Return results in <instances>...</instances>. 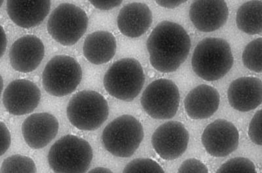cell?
Segmentation results:
<instances>
[{
    "label": "cell",
    "mask_w": 262,
    "mask_h": 173,
    "mask_svg": "<svg viewBox=\"0 0 262 173\" xmlns=\"http://www.w3.org/2000/svg\"><path fill=\"white\" fill-rule=\"evenodd\" d=\"M201 141L210 156L223 158L237 149L239 133L232 123L219 119L205 128Z\"/></svg>",
    "instance_id": "11"
},
{
    "label": "cell",
    "mask_w": 262,
    "mask_h": 173,
    "mask_svg": "<svg viewBox=\"0 0 262 173\" xmlns=\"http://www.w3.org/2000/svg\"><path fill=\"white\" fill-rule=\"evenodd\" d=\"M88 173H114L112 170L104 167H97L91 170Z\"/></svg>",
    "instance_id": "32"
},
{
    "label": "cell",
    "mask_w": 262,
    "mask_h": 173,
    "mask_svg": "<svg viewBox=\"0 0 262 173\" xmlns=\"http://www.w3.org/2000/svg\"><path fill=\"white\" fill-rule=\"evenodd\" d=\"M188 130L179 121H168L155 131L151 137L152 146L160 158L174 160L182 156L188 148Z\"/></svg>",
    "instance_id": "10"
},
{
    "label": "cell",
    "mask_w": 262,
    "mask_h": 173,
    "mask_svg": "<svg viewBox=\"0 0 262 173\" xmlns=\"http://www.w3.org/2000/svg\"><path fill=\"white\" fill-rule=\"evenodd\" d=\"M116 37L107 31H97L89 34L84 41V57L93 64L100 65L111 61L116 55Z\"/></svg>",
    "instance_id": "20"
},
{
    "label": "cell",
    "mask_w": 262,
    "mask_h": 173,
    "mask_svg": "<svg viewBox=\"0 0 262 173\" xmlns=\"http://www.w3.org/2000/svg\"><path fill=\"white\" fill-rule=\"evenodd\" d=\"M4 4V1H0V8H1L2 4Z\"/></svg>",
    "instance_id": "34"
},
{
    "label": "cell",
    "mask_w": 262,
    "mask_h": 173,
    "mask_svg": "<svg viewBox=\"0 0 262 173\" xmlns=\"http://www.w3.org/2000/svg\"><path fill=\"white\" fill-rule=\"evenodd\" d=\"M7 44H8V39H7L6 32L3 27L0 25V58L3 57L6 52Z\"/></svg>",
    "instance_id": "30"
},
{
    "label": "cell",
    "mask_w": 262,
    "mask_h": 173,
    "mask_svg": "<svg viewBox=\"0 0 262 173\" xmlns=\"http://www.w3.org/2000/svg\"><path fill=\"white\" fill-rule=\"evenodd\" d=\"M185 2H186V1H163V0L156 1V3L159 5V6L167 9L176 8L177 7L180 6V5L184 4Z\"/></svg>",
    "instance_id": "31"
},
{
    "label": "cell",
    "mask_w": 262,
    "mask_h": 173,
    "mask_svg": "<svg viewBox=\"0 0 262 173\" xmlns=\"http://www.w3.org/2000/svg\"><path fill=\"white\" fill-rule=\"evenodd\" d=\"M3 88H4V80H3V78H2L1 75H0V97H1L2 91H3Z\"/></svg>",
    "instance_id": "33"
},
{
    "label": "cell",
    "mask_w": 262,
    "mask_h": 173,
    "mask_svg": "<svg viewBox=\"0 0 262 173\" xmlns=\"http://www.w3.org/2000/svg\"><path fill=\"white\" fill-rule=\"evenodd\" d=\"M141 123L130 115L115 119L104 128L102 142L104 148L112 155L127 158L139 148L144 139Z\"/></svg>",
    "instance_id": "6"
},
{
    "label": "cell",
    "mask_w": 262,
    "mask_h": 173,
    "mask_svg": "<svg viewBox=\"0 0 262 173\" xmlns=\"http://www.w3.org/2000/svg\"><path fill=\"white\" fill-rule=\"evenodd\" d=\"M249 137L251 141L255 144L261 146V111L259 110L254 114L251 121H250L249 132Z\"/></svg>",
    "instance_id": "26"
},
{
    "label": "cell",
    "mask_w": 262,
    "mask_h": 173,
    "mask_svg": "<svg viewBox=\"0 0 262 173\" xmlns=\"http://www.w3.org/2000/svg\"><path fill=\"white\" fill-rule=\"evenodd\" d=\"M234 58L229 44L219 37H207L196 46L191 65L193 72L207 81L219 80L228 73Z\"/></svg>",
    "instance_id": "2"
},
{
    "label": "cell",
    "mask_w": 262,
    "mask_h": 173,
    "mask_svg": "<svg viewBox=\"0 0 262 173\" xmlns=\"http://www.w3.org/2000/svg\"><path fill=\"white\" fill-rule=\"evenodd\" d=\"M95 8L102 11H108L120 6L122 1H90Z\"/></svg>",
    "instance_id": "29"
},
{
    "label": "cell",
    "mask_w": 262,
    "mask_h": 173,
    "mask_svg": "<svg viewBox=\"0 0 262 173\" xmlns=\"http://www.w3.org/2000/svg\"><path fill=\"white\" fill-rule=\"evenodd\" d=\"M45 55V47L34 35H26L13 44L9 51V61L16 71L29 73L41 64Z\"/></svg>",
    "instance_id": "13"
},
{
    "label": "cell",
    "mask_w": 262,
    "mask_h": 173,
    "mask_svg": "<svg viewBox=\"0 0 262 173\" xmlns=\"http://www.w3.org/2000/svg\"><path fill=\"white\" fill-rule=\"evenodd\" d=\"M146 45L152 67L162 73H170L186 61L191 39L182 26L165 20L156 26Z\"/></svg>",
    "instance_id": "1"
},
{
    "label": "cell",
    "mask_w": 262,
    "mask_h": 173,
    "mask_svg": "<svg viewBox=\"0 0 262 173\" xmlns=\"http://www.w3.org/2000/svg\"><path fill=\"white\" fill-rule=\"evenodd\" d=\"M89 18L85 11L72 4H62L54 9L47 29L54 40L64 46L76 44L88 29Z\"/></svg>",
    "instance_id": "7"
},
{
    "label": "cell",
    "mask_w": 262,
    "mask_h": 173,
    "mask_svg": "<svg viewBox=\"0 0 262 173\" xmlns=\"http://www.w3.org/2000/svg\"><path fill=\"white\" fill-rule=\"evenodd\" d=\"M262 53L261 37L250 42L243 53V62L247 69L261 73Z\"/></svg>",
    "instance_id": "23"
},
{
    "label": "cell",
    "mask_w": 262,
    "mask_h": 173,
    "mask_svg": "<svg viewBox=\"0 0 262 173\" xmlns=\"http://www.w3.org/2000/svg\"><path fill=\"white\" fill-rule=\"evenodd\" d=\"M123 173H165L156 161L149 158L135 159L124 168Z\"/></svg>",
    "instance_id": "25"
},
{
    "label": "cell",
    "mask_w": 262,
    "mask_h": 173,
    "mask_svg": "<svg viewBox=\"0 0 262 173\" xmlns=\"http://www.w3.org/2000/svg\"><path fill=\"white\" fill-rule=\"evenodd\" d=\"M67 114L70 122L75 127L91 132L101 127L108 118V103L97 91H79L70 100Z\"/></svg>",
    "instance_id": "5"
},
{
    "label": "cell",
    "mask_w": 262,
    "mask_h": 173,
    "mask_svg": "<svg viewBox=\"0 0 262 173\" xmlns=\"http://www.w3.org/2000/svg\"><path fill=\"white\" fill-rule=\"evenodd\" d=\"M51 2L39 1L7 2V12L15 25L24 29H30L41 25L48 15Z\"/></svg>",
    "instance_id": "19"
},
{
    "label": "cell",
    "mask_w": 262,
    "mask_h": 173,
    "mask_svg": "<svg viewBox=\"0 0 262 173\" xmlns=\"http://www.w3.org/2000/svg\"><path fill=\"white\" fill-rule=\"evenodd\" d=\"M216 173H258L252 161L237 157L226 161L217 170Z\"/></svg>",
    "instance_id": "24"
},
{
    "label": "cell",
    "mask_w": 262,
    "mask_h": 173,
    "mask_svg": "<svg viewBox=\"0 0 262 173\" xmlns=\"http://www.w3.org/2000/svg\"><path fill=\"white\" fill-rule=\"evenodd\" d=\"M0 173H37L36 163L29 157L16 154L2 163Z\"/></svg>",
    "instance_id": "22"
},
{
    "label": "cell",
    "mask_w": 262,
    "mask_h": 173,
    "mask_svg": "<svg viewBox=\"0 0 262 173\" xmlns=\"http://www.w3.org/2000/svg\"><path fill=\"white\" fill-rule=\"evenodd\" d=\"M236 23L238 29L249 35L261 34L262 2L249 1L238 8Z\"/></svg>",
    "instance_id": "21"
},
{
    "label": "cell",
    "mask_w": 262,
    "mask_h": 173,
    "mask_svg": "<svg viewBox=\"0 0 262 173\" xmlns=\"http://www.w3.org/2000/svg\"><path fill=\"white\" fill-rule=\"evenodd\" d=\"M11 143L10 132L6 124L0 121V157L8 150Z\"/></svg>",
    "instance_id": "28"
},
{
    "label": "cell",
    "mask_w": 262,
    "mask_h": 173,
    "mask_svg": "<svg viewBox=\"0 0 262 173\" xmlns=\"http://www.w3.org/2000/svg\"><path fill=\"white\" fill-rule=\"evenodd\" d=\"M178 173H209L204 163L195 158L184 161L179 169Z\"/></svg>",
    "instance_id": "27"
},
{
    "label": "cell",
    "mask_w": 262,
    "mask_h": 173,
    "mask_svg": "<svg viewBox=\"0 0 262 173\" xmlns=\"http://www.w3.org/2000/svg\"><path fill=\"white\" fill-rule=\"evenodd\" d=\"M41 97V91L36 84L27 79H16L5 90L3 103L9 114L23 116L34 111Z\"/></svg>",
    "instance_id": "12"
},
{
    "label": "cell",
    "mask_w": 262,
    "mask_h": 173,
    "mask_svg": "<svg viewBox=\"0 0 262 173\" xmlns=\"http://www.w3.org/2000/svg\"><path fill=\"white\" fill-rule=\"evenodd\" d=\"M140 102L145 112L151 118L169 120L176 115L179 109V88L170 79H157L147 86Z\"/></svg>",
    "instance_id": "9"
},
{
    "label": "cell",
    "mask_w": 262,
    "mask_h": 173,
    "mask_svg": "<svg viewBox=\"0 0 262 173\" xmlns=\"http://www.w3.org/2000/svg\"><path fill=\"white\" fill-rule=\"evenodd\" d=\"M59 129L57 119L42 112L28 117L23 123L22 134L28 146L32 149L45 148L57 136Z\"/></svg>",
    "instance_id": "14"
},
{
    "label": "cell",
    "mask_w": 262,
    "mask_h": 173,
    "mask_svg": "<svg viewBox=\"0 0 262 173\" xmlns=\"http://www.w3.org/2000/svg\"><path fill=\"white\" fill-rule=\"evenodd\" d=\"M153 23L150 9L146 4L134 2L124 6L119 11L117 23L124 36L136 38L146 33Z\"/></svg>",
    "instance_id": "17"
},
{
    "label": "cell",
    "mask_w": 262,
    "mask_h": 173,
    "mask_svg": "<svg viewBox=\"0 0 262 173\" xmlns=\"http://www.w3.org/2000/svg\"><path fill=\"white\" fill-rule=\"evenodd\" d=\"M229 9L224 1H195L189 9V17L194 27L203 32H212L226 24Z\"/></svg>",
    "instance_id": "15"
},
{
    "label": "cell",
    "mask_w": 262,
    "mask_h": 173,
    "mask_svg": "<svg viewBox=\"0 0 262 173\" xmlns=\"http://www.w3.org/2000/svg\"><path fill=\"white\" fill-rule=\"evenodd\" d=\"M93 158L86 140L72 135L58 140L49 149V167L55 173H85Z\"/></svg>",
    "instance_id": "3"
},
{
    "label": "cell",
    "mask_w": 262,
    "mask_h": 173,
    "mask_svg": "<svg viewBox=\"0 0 262 173\" xmlns=\"http://www.w3.org/2000/svg\"><path fill=\"white\" fill-rule=\"evenodd\" d=\"M228 99L233 109L242 112L253 111L261 105L262 82L254 77H243L229 86Z\"/></svg>",
    "instance_id": "16"
},
{
    "label": "cell",
    "mask_w": 262,
    "mask_h": 173,
    "mask_svg": "<svg viewBox=\"0 0 262 173\" xmlns=\"http://www.w3.org/2000/svg\"><path fill=\"white\" fill-rule=\"evenodd\" d=\"M220 102L219 91L212 86L203 84L187 95L184 100L185 111L193 120H204L216 113Z\"/></svg>",
    "instance_id": "18"
},
{
    "label": "cell",
    "mask_w": 262,
    "mask_h": 173,
    "mask_svg": "<svg viewBox=\"0 0 262 173\" xmlns=\"http://www.w3.org/2000/svg\"><path fill=\"white\" fill-rule=\"evenodd\" d=\"M145 83L142 65L133 58H122L114 62L104 78L105 90L123 101H133L141 92Z\"/></svg>",
    "instance_id": "4"
},
{
    "label": "cell",
    "mask_w": 262,
    "mask_h": 173,
    "mask_svg": "<svg viewBox=\"0 0 262 173\" xmlns=\"http://www.w3.org/2000/svg\"><path fill=\"white\" fill-rule=\"evenodd\" d=\"M83 72L73 57L57 55L47 64L42 75V85L49 95L61 97L73 93L81 83Z\"/></svg>",
    "instance_id": "8"
}]
</instances>
